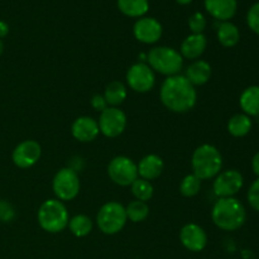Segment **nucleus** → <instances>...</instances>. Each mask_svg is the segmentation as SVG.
<instances>
[{
    "label": "nucleus",
    "instance_id": "obj_1",
    "mask_svg": "<svg viewBox=\"0 0 259 259\" xmlns=\"http://www.w3.org/2000/svg\"><path fill=\"white\" fill-rule=\"evenodd\" d=\"M162 104L174 113H187L196 105L197 94L195 86L185 76H168L159 91Z\"/></svg>",
    "mask_w": 259,
    "mask_h": 259
},
{
    "label": "nucleus",
    "instance_id": "obj_2",
    "mask_svg": "<svg viewBox=\"0 0 259 259\" xmlns=\"http://www.w3.org/2000/svg\"><path fill=\"white\" fill-rule=\"evenodd\" d=\"M214 224L225 232H234L243 227L247 219V211L239 200L224 197L215 202L211 211Z\"/></svg>",
    "mask_w": 259,
    "mask_h": 259
},
{
    "label": "nucleus",
    "instance_id": "obj_3",
    "mask_svg": "<svg viewBox=\"0 0 259 259\" xmlns=\"http://www.w3.org/2000/svg\"><path fill=\"white\" fill-rule=\"evenodd\" d=\"M192 171L200 180H210L222 171L223 157L217 147L202 144L195 149L191 158Z\"/></svg>",
    "mask_w": 259,
    "mask_h": 259
},
{
    "label": "nucleus",
    "instance_id": "obj_4",
    "mask_svg": "<svg viewBox=\"0 0 259 259\" xmlns=\"http://www.w3.org/2000/svg\"><path fill=\"white\" fill-rule=\"evenodd\" d=\"M70 218L65 204L57 199L43 202L38 210V224L45 232L60 233L67 228Z\"/></svg>",
    "mask_w": 259,
    "mask_h": 259
},
{
    "label": "nucleus",
    "instance_id": "obj_5",
    "mask_svg": "<svg viewBox=\"0 0 259 259\" xmlns=\"http://www.w3.org/2000/svg\"><path fill=\"white\" fill-rule=\"evenodd\" d=\"M149 67L166 76L179 75L184 66V57L179 51L171 47H154L149 51Z\"/></svg>",
    "mask_w": 259,
    "mask_h": 259
},
{
    "label": "nucleus",
    "instance_id": "obj_6",
    "mask_svg": "<svg viewBox=\"0 0 259 259\" xmlns=\"http://www.w3.org/2000/svg\"><path fill=\"white\" fill-rule=\"evenodd\" d=\"M128 220L125 207L116 201H109L100 207L96 217L98 227L104 234L114 235L118 234Z\"/></svg>",
    "mask_w": 259,
    "mask_h": 259
},
{
    "label": "nucleus",
    "instance_id": "obj_7",
    "mask_svg": "<svg viewBox=\"0 0 259 259\" xmlns=\"http://www.w3.org/2000/svg\"><path fill=\"white\" fill-rule=\"evenodd\" d=\"M108 175L114 184L131 186L138 179V167L129 157L118 156L114 157L109 163Z\"/></svg>",
    "mask_w": 259,
    "mask_h": 259
},
{
    "label": "nucleus",
    "instance_id": "obj_8",
    "mask_svg": "<svg viewBox=\"0 0 259 259\" xmlns=\"http://www.w3.org/2000/svg\"><path fill=\"white\" fill-rule=\"evenodd\" d=\"M52 187L57 200L71 201L80 191V179L73 169L62 168L55 175Z\"/></svg>",
    "mask_w": 259,
    "mask_h": 259
},
{
    "label": "nucleus",
    "instance_id": "obj_9",
    "mask_svg": "<svg viewBox=\"0 0 259 259\" xmlns=\"http://www.w3.org/2000/svg\"><path fill=\"white\" fill-rule=\"evenodd\" d=\"M98 124L100 133L108 138H116L125 131L126 115L123 110L111 106L101 111Z\"/></svg>",
    "mask_w": 259,
    "mask_h": 259
},
{
    "label": "nucleus",
    "instance_id": "obj_10",
    "mask_svg": "<svg viewBox=\"0 0 259 259\" xmlns=\"http://www.w3.org/2000/svg\"><path fill=\"white\" fill-rule=\"evenodd\" d=\"M126 82L136 93H148L154 88L156 76L147 63H136L126 72Z\"/></svg>",
    "mask_w": 259,
    "mask_h": 259
},
{
    "label": "nucleus",
    "instance_id": "obj_11",
    "mask_svg": "<svg viewBox=\"0 0 259 259\" xmlns=\"http://www.w3.org/2000/svg\"><path fill=\"white\" fill-rule=\"evenodd\" d=\"M243 180L242 174L237 169H227L224 172H220L215 179L212 189L217 196L220 199L224 197H233L240 191L243 187Z\"/></svg>",
    "mask_w": 259,
    "mask_h": 259
},
{
    "label": "nucleus",
    "instance_id": "obj_12",
    "mask_svg": "<svg viewBox=\"0 0 259 259\" xmlns=\"http://www.w3.org/2000/svg\"><path fill=\"white\" fill-rule=\"evenodd\" d=\"M42 148L35 141H24L18 144L12 154L13 162L19 168H30L40 158Z\"/></svg>",
    "mask_w": 259,
    "mask_h": 259
},
{
    "label": "nucleus",
    "instance_id": "obj_13",
    "mask_svg": "<svg viewBox=\"0 0 259 259\" xmlns=\"http://www.w3.org/2000/svg\"><path fill=\"white\" fill-rule=\"evenodd\" d=\"M134 37L142 43L152 45L158 42L162 37V25L154 18L143 17L139 18L133 27Z\"/></svg>",
    "mask_w": 259,
    "mask_h": 259
},
{
    "label": "nucleus",
    "instance_id": "obj_14",
    "mask_svg": "<svg viewBox=\"0 0 259 259\" xmlns=\"http://www.w3.org/2000/svg\"><path fill=\"white\" fill-rule=\"evenodd\" d=\"M180 240L182 245L190 252H201L207 244V235L200 225L187 224L180 232Z\"/></svg>",
    "mask_w": 259,
    "mask_h": 259
},
{
    "label": "nucleus",
    "instance_id": "obj_15",
    "mask_svg": "<svg viewBox=\"0 0 259 259\" xmlns=\"http://www.w3.org/2000/svg\"><path fill=\"white\" fill-rule=\"evenodd\" d=\"M71 132L76 141L89 143V142L95 141L96 137L100 133V129H99L98 120L91 116H80L73 121Z\"/></svg>",
    "mask_w": 259,
    "mask_h": 259
},
{
    "label": "nucleus",
    "instance_id": "obj_16",
    "mask_svg": "<svg viewBox=\"0 0 259 259\" xmlns=\"http://www.w3.org/2000/svg\"><path fill=\"white\" fill-rule=\"evenodd\" d=\"M207 13L218 20L228 22L237 13V0H205Z\"/></svg>",
    "mask_w": 259,
    "mask_h": 259
},
{
    "label": "nucleus",
    "instance_id": "obj_17",
    "mask_svg": "<svg viewBox=\"0 0 259 259\" xmlns=\"http://www.w3.org/2000/svg\"><path fill=\"white\" fill-rule=\"evenodd\" d=\"M137 167H138V176H141V179L152 181L161 176L164 163L161 157L157 154H148L141 159Z\"/></svg>",
    "mask_w": 259,
    "mask_h": 259
},
{
    "label": "nucleus",
    "instance_id": "obj_18",
    "mask_svg": "<svg viewBox=\"0 0 259 259\" xmlns=\"http://www.w3.org/2000/svg\"><path fill=\"white\" fill-rule=\"evenodd\" d=\"M207 47V39L204 34H190L181 43V53L182 57L187 60H197L202 53L205 52Z\"/></svg>",
    "mask_w": 259,
    "mask_h": 259
},
{
    "label": "nucleus",
    "instance_id": "obj_19",
    "mask_svg": "<svg viewBox=\"0 0 259 259\" xmlns=\"http://www.w3.org/2000/svg\"><path fill=\"white\" fill-rule=\"evenodd\" d=\"M211 66L204 60H196L187 67L185 77L194 86L205 85L211 77Z\"/></svg>",
    "mask_w": 259,
    "mask_h": 259
},
{
    "label": "nucleus",
    "instance_id": "obj_20",
    "mask_svg": "<svg viewBox=\"0 0 259 259\" xmlns=\"http://www.w3.org/2000/svg\"><path fill=\"white\" fill-rule=\"evenodd\" d=\"M242 110L248 116L259 115V86H249L242 93L239 99Z\"/></svg>",
    "mask_w": 259,
    "mask_h": 259
},
{
    "label": "nucleus",
    "instance_id": "obj_21",
    "mask_svg": "<svg viewBox=\"0 0 259 259\" xmlns=\"http://www.w3.org/2000/svg\"><path fill=\"white\" fill-rule=\"evenodd\" d=\"M240 39L239 29L230 22H223L218 28V40L224 47L230 48L238 45Z\"/></svg>",
    "mask_w": 259,
    "mask_h": 259
},
{
    "label": "nucleus",
    "instance_id": "obj_22",
    "mask_svg": "<svg viewBox=\"0 0 259 259\" xmlns=\"http://www.w3.org/2000/svg\"><path fill=\"white\" fill-rule=\"evenodd\" d=\"M252 129V120L248 115L243 114H235L228 121V132L235 138L245 137Z\"/></svg>",
    "mask_w": 259,
    "mask_h": 259
},
{
    "label": "nucleus",
    "instance_id": "obj_23",
    "mask_svg": "<svg viewBox=\"0 0 259 259\" xmlns=\"http://www.w3.org/2000/svg\"><path fill=\"white\" fill-rule=\"evenodd\" d=\"M118 8L124 15L131 18H141L148 12V0H118Z\"/></svg>",
    "mask_w": 259,
    "mask_h": 259
},
{
    "label": "nucleus",
    "instance_id": "obj_24",
    "mask_svg": "<svg viewBox=\"0 0 259 259\" xmlns=\"http://www.w3.org/2000/svg\"><path fill=\"white\" fill-rule=\"evenodd\" d=\"M126 88L124 86V83H121L120 81H113V82L109 83L105 89V93H104V99L106 100L108 105H111L113 108L120 105L124 100L126 99Z\"/></svg>",
    "mask_w": 259,
    "mask_h": 259
},
{
    "label": "nucleus",
    "instance_id": "obj_25",
    "mask_svg": "<svg viewBox=\"0 0 259 259\" xmlns=\"http://www.w3.org/2000/svg\"><path fill=\"white\" fill-rule=\"evenodd\" d=\"M67 227L75 237L83 238L90 234L91 230H93V222L89 217L80 214L70 219Z\"/></svg>",
    "mask_w": 259,
    "mask_h": 259
},
{
    "label": "nucleus",
    "instance_id": "obj_26",
    "mask_svg": "<svg viewBox=\"0 0 259 259\" xmlns=\"http://www.w3.org/2000/svg\"><path fill=\"white\" fill-rule=\"evenodd\" d=\"M126 218L133 223H141L147 219L149 215V207L146 202L139 201V200H134V201L129 202L128 206L125 207Z\"/></svg>",
    "mask_w": 259,
    "mask_h": 259
},
{
    "label": "nucleus",
    "instance_id": "obj_27",
    "mask_svg": "<svg viewBox=\"0 0 259 259\" xmlns=\"http://www.w3.org/2000/svg\"><path fill=\"white\" fill-rule=\"evenodd\" d=\"M131 186L132 194H133L134 197H136L137 200H139V201H149V200L152 199V196H153V186H152L151 182L147 181V180L137 179Z\"/></svg>",
    "mask_w": 259,
    "mask_h": 259
},
{
    "label": "nucleus",
    "instance_id": "obj_28",
    "mask_svg": "<svg viewBox=\"0 0 259 259\" xmlns=\"http://www.w3.org/2000/svg\"><path fill=\"white\" fill-rule=\"evenodd\" d=\"M200 189H201V180L195 176L194 174L187 175L180 184V192L185 197L195 196V195L199 194Z\"/></svg>",
    "mask_w": 259,
    "mask_h": 259
},
{
    "label": "nucleus",
    "instance_id": "obj_29",
    "mask_svg": "<svg viewBox=\"0 0 259 259\" xmlns=\"http://www.w3.org/2000/svg\"><path fill=\"white\" fill-rule=\"evenodd\" d=\"M189 27L194 34H201L206 28V18L204 17L202 13H194L189 18Z\"/></svg>",
    "mask_w": 259,
    "mask_h": 259
},
{
    "label": "nucleus",
    "instance_id": "obj_30",
    "mask_svg": "<svg viewBox=\"0 0 259 259\" xmlns=\"http://www.w3.org/2000/svg\"><path fill=\"white\" fill-rule=\"evenodd\" d=\"M247 23L248 27L259 35V3H255L249 9L247 14Z\"/></svg>",
    "mask_w": 259,
    "mask_h": 259
},
{
    "label": "nucleus",
    "instance_id": "obj_31",
    "mask_svg": "<svg viewBox=\"0 0 259 259\" xmlns=\"http://www.w3.org/2000/svg\"><path fill=\"white\" fill-rule=\"evenodd\" d=\"M248 202L250 206L254 210L259 211V179L255 180L252 185H250L249 190H248Z\"/></svg>",
    "mask_w": 259,
    "mask_h": 259
},
{
    "label": "nucleus",
    "instance_id": "obj_32",
    "mask_svg": "<svg viewBox=\"0 0 259 259\" xmlns=\"http://www.w3.org/2000/svg\"><path fill=\"white\" fill-rule=\"evenodd\" d=\"M14 217L15 211L14 209H13L12 205L8 201L2 200V201H0V220L4 223H9L14 219Z\"/></svg>",
    "mask_w": 259,
    "mask_h": 259
},
{
    "label": "nucleus",
    "instance_id": "obj_33",
    "mask_svg": "<svg viewBox=\"0 0 259 259\" xmlns=\"http://www.w3.org/2000/svg\"><path fill=\"white\" fill-rule=\"evenodd\" d=\"M91 105H93V108L98 111H104L108 108V103H106V100L104 99L103 95L93 96V99H91Z\"/></svg>",
    "mask_w": 259,
    "mask_h": 259
},
{
    "label": "nucleus",
    "instance_id": "obj_34",
    "mask_svg": "<svg viewBox=\"0 0 259 259\" xmlns=\"http://www.w3.org/2000/svg\"><path fill=\"white\" fill-rule=\"evenodd\" d=\"M252 168H253V172H254V175H257L259 179V152L258 153H255L254 157H253Z\"/></svg>",
    "mask_w": 259,
    "mask_h": 259
},
{
    "label": "nucleus",
    "instance_id": "obj_35",
    "mask_svg": "<svg viewBox=\"0 0 259 259\" xmlns=\"http://www.w3.org/2000/svg\"><path fill=\"white\" fill-rule=\"evenodd\" d=\"M8 33H9V25L5 22H3V20H0V39L7 37Z\"/></svg>",
    "mask_w": 259,
    "mask_h": 259
},
{
    "label": "nucleus",
    "instance_id": "obj_36",
    "mask_svg": "<svg viewBox=\"0 0 259 259\" xmlns=\"http://www.w3.org/2000/svg\"><path fill=\"white\" fill-rule=\"evenodd\" d=\"M179 4H182V5H186V4H190V3L192 2V0H176Z\"/></svg>",
    "mask_w": 259,
    "mask_h": 259
},
{
    "label": "nucleus",
    "instance_id": "obj_37",
    "mask_svg": "<svg viewBox=\"0 0 259 259\" xmlns=\"http://www.w3.org/2000/svg\"><path fill=\"white\" fill-rule=\"evenodd\" d=\"M3 51H4V43H3V40L0 39V56H2Z\"/></svg>",
    "mask_w": 259,
    "mask_h": 259
}]
</instances>
